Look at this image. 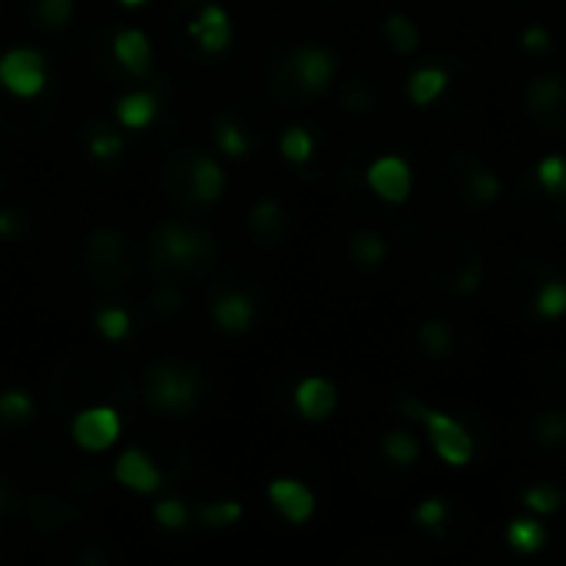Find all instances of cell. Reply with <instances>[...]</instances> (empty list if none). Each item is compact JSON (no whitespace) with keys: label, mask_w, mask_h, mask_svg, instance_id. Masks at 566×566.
Segmentation results:
<instances>
[{"label":"cell","mask_w":566,"mask_h":566,"mask_svg":"<svg viewBox=\"0 0 566 566\" xmlns=\"http://www.w3.org/2000/svg\"><path fill=\"white\" fill-rule=\"evenodd\" d=\"M424 272L434 285L451 295H474L484 282V259L481 249L464 235H441L434 239L424 255Z\"/></svg>","instance_id":"cell-1"},{"label":"cell","mask_w":566,"mask_h":566,"mask_svg":"<svg viewBox=\"0 0 566 566\" xmlns=\"http://www.w3.org/2000/svg\"><path fill=\"white\" fill-rule=\"evenodd\" d=\"M199 391H202V381L199 375L182 365V361H156L149 365L146 371V405L163 415V418H186L199 408Z\"/></svg>","instance_id":"cell-2"},{"label":"cell","mask_w":566,"mask_h":566,"mask_svg":"<svg viewBox=\"0 0 566 566\" xmlns=\"http://www.w3.org/2000/svg\"><path fill=\"white\" fill-rule=\"evenodd\" d=\"M401 411L428 428L431 444H434L438 458H441L448 468H468V464L474 461V451H478L474 434H471L458 418H451V415H444V411H438V408H428V405H421V401H415V398L405 401Z\"/></svg>","instance_id":"cell-3"},{"label":"cell","mask_w":566,"mask_h":566,"mask_svg":"<svg viewBox=\"0 0 566 566\" xmlns=\"http://www.w3.org/2000/svg\"><path fill=\"white\" fill-rule=\"evenodd\" d=\"M212 239L202 229L192 226H179V222H166L153 232V262L163 272L172 269H196L206 259H212Z\"/></svg>","instance_id":"cell-4"},{"label":"cell","mask_w":566,"mask_h":566,"mask_svg":"<svg viewBox=\"0 0 566 566\" xmlns=\"http://www.w3.org/2000/svg\"><path fill=\"white\" fill-rule=\"evenodd\" d=\"M46 60L30 46H10L0 56V86L13 99H36L46 90Z\"/></svg>","instance_id":"cell-5"},{"label":"cell","mask_w":566,"mask_h":566,"mask_svg":"<svg viewBox=\"0 0 566 566\" xmlns=\"http://www.w3.org/2000/svg\"><path fill=\"white\" fill-rule=\"evenodd\" d=\"M70 434L73 444L86 454H103L106 448H113L123 434V418L116 408L109 405H90L83 411L73 415L70 421Z\"/></svg>","instance_id":"cell-6"},{"label":"cell","mask_w":566,"mask_h":566,"mask_svg":"<svg viewBox=\"0 0 566 566\" xmlns=\"http://www.w3.org/2000/svg\"><path fill=\"white\" fill-rule=\"evenodd\" d=\"M285 66H289V76L295 80V86H298L305 96H318V93H325L328 83L335 80L338 60H335L332 50L312 46V43H308V46H298V50L285 60Z\"/></svg>","instance_id":"cell-7"},{"label":"cell","mask_w":566,"mask_h":566,"mask_svg":"<svg viewBox=\"0 0 566 566\" xmlns=\"http://www.w3.org/2000/svg\"><path fill=\"white\" fill-rule=\"evenodd\" d=\"M368 189L381 199V202H391V206H401L408 202L411 196V186H415V172L408 166V159L388 153V156H378L371 166H368Z\"/></svg>","instance_id":"cell-8"},{"label":"cell","mask_w":566,"mask_h":566,"mask_svg":"<svg viewBox=\"0 0 566 566\" xmlns=\"http://www.w3.org/2000/svg\"><path fill=\"white\" fill-rule=\"evenodd\" d=\"M189 36L199 43L202 53L219 56L232 46V20L226 13V7L219 3H206L192 20H189Z\"/></svg>","instance_id":"cell-9"},{"label":"cell","mask_w":566,"mask_h":566,"mask_svg":"<svg viewBox=\"0 0 566 566\" xmlns=\"http://www.w3.org/2000/svg\"><path fill=\"white\" fill-rule=\"evenodd\" d=\"M113 478L119 488L133 491V494H156L159 484H163V471L153 464V458L139 448H129L119 454V461L113 464Z\"/></svg>","instance_id":"cell-10"},{"label":"cell","mask_w":566,"mask_h":566,"mask_svg":"<svg viewBox=\"0 0 566 566\" xmlns=\"http://www.w3.org/2000/svg\"><path fill=\"white\" fill-rule=\"evenodd\" d=\"M269 501L295 527H302L315 517V494H312V488H305L295 478H275L269 484Z\"/></svg>","instance_id":"cell-11"},{"label":"cell","mask_w":566,"mask_h":566,"mask_svg":"<svg viewBox=\"0 0 566 566\" xmlns=\"http://www.w3.org/2000/svg\"><path fill=\"white\" fill-rule=\"evenodd\" d=\"M338 408V388L335 381L322 378V375H312V378H302L295 385V411L312 421V424H322L335 415Z\"/></svg>","instance_id":"cell-12"},{"label":"cell","mask_w":566,"mask_h":566,"mask_svg":"<svg viewBox=\"0 0 566 566\" xmlns=\"http://www.w3.org/2000/svg\"><path fill=\"white\" fill-rule=\"evenodd\" d=\"M186 182H189V192L196 202H219L226 192V169L206 153H189Z\"/></svg>","instance_id":"cell-13"},{"label":"cell","mask_w":566,"mask_h":566,"mask_svg":"<svg viewBox=\"0 0 566 566\" xmlns=\"http://www.w3.org/2000/svg\"><path fill=\"white\" fill-rule=\"evenodd\" d=\"M113 56L133 76H149L153 73V43L139 27H126V30H119L113 36Z\"/></svg>","instance_id":"cell-14"},{"label":"cell","mask_w":566,"mask_h":566,"mask_svg":"<svg viewBox=\"0 0 566 566\" xmlns=\"http://www.w3.org/2000/svg\"><path fill=\"white\" fill-rule=\"evenodd\" d=\"M212 318L226 335H245L255 322V302L245 292H222L212 302Z\"/></svg>","instance_id":"cell-15"},{"label":"cell","mask_w":566,"mask_h":566,"mask_svg":"<svg viewBox=\"0 0 566 566\" xmlns=\"http://www.w3.org/2000/svg\"><path fill=\"white\" fill-rule=\"evenodd\" d=\"M126 259V239L119 229H96L86 239V262L99 272H113Z\"/></svg>","instance_id":"cell-16"},{"label":"cell","mask_w":566,"mask_h":566,"mask_svg":"<svg viewBox=\"0 0 566 566\" xmlns=\"http://www.w3.org/2000/svg\"><path fill=\"white\" fill-rule=\"evenodd\" d=\"M451 90V73L444 66H421L408 76V99L415 106H431Z\"/></svg>","instance_id":"cell-17"},{"label":"cell","mask_w":566,"mask_h":566,"mask_svg":"<svg viewBox=\"0 0 566 566\" xmlns=\"http://www.w3.org/2000/svg\"><path fill=\"white\" fill-rule=\"evenodd\" d=\"M285 209H282V202H275V199H262V202H255L252 206V212H249V229H252V235L262 242V245H272V242H279L282 235H285Z\"/></svg>","instance_id":"cell-18"},{"label":"cell","mask_w":566,"mask_h":566,"mask_svg":"<svg viewBox=\"0 0 566 566\" xmlns=\"http://www.w3.org/2000/svg\"><path fill=\"white\" fill-rule=\"evenodd\" d=\"M156 113H159L156 93L139 90V93H126V96L116 99V119L126 129H146L156 119Z\"/></svg>","instance_id":"cell-19"},{"label":"cell","mask_w":566,"mask_h":566,"mask_svg":"<svg viewBox=\"0 0 566 566\" xmlns=\"http://www.w3.org/2000/svg\"><path fill=\"white\" fill-rule=\"evenodd\" d=\"M566 93V76L560 73H544V76H534L524 90V103L534 116H544L551 113Z\"/></svg>","instance_id":"cell-20"},{"label":"cell","mask_w":566,"mask_h":566,"mask_svg":"<svg viewBox=\"0 0 566 566\" xmlns=\"http://www.w3.org/2000/svg\"><path fill=\"white\" fill-rule=\"evenodd\" d=\"M507 544L517 554H537L547 547V527L534 517H517L507 524Z\"/></svg>","instance_id":"cell-21"},{"label":"cell","mask_w":566,"mask_h":566,"mask_svg":"<svg viewBox=\"0 0 566 566\" xmlns=\"http://www.w3.org/2000/svg\"><path fill=\"white\" fill-rule=\"evenodd\" d=\"M464 186H468V196H471L478 206H491V202H497V199H501V192H504L501 176H497L494 169H488V166H474V169H468Z\"/></svg>","instance_id":"cell-22"},{"label":"cell","mask_w":566,"mask_h":566,"mask_svg":"<svg viewBox=\"0 0 566 566\" xmlns=\"http://www.w3.org/2000/svg\"><path fill=\"white\" fill-rule=\"evenodd\" d=\"M418 345H421V352H424L428 358L441 361V358H448V355H451V348H454V335H451V328H448L444 322L431 318V322H424V325L418 328Z\"/></svg>","instance_id":"cell-23"},{"label":"cell","mask_w":566,"mask_h":566,"mask_svg":"<svg viewBox=\"0 0 566 566\" xmlns=\"http://www.w3.org/2000/svg\"><path fill=\"white\" fill-rule=\"evenodd\" d=\"M385 36H388V43L395 46V53H415L418 43H421L418 23H415L411 17H405V13H391V17L385 20Z\"/></svg>","instance_id":"cell-24"},{"label":"cell","mask_w":566,"mask_h":566,"mask_svg":"<svg viewBox=\"0 0 566 566\" xmlns=\"http://www.w3.org/2000/svg\"><path fill=\"white\" fill-rule=\"evenodd\" d=\"M348 252H352V259H355L358 265L375 269L378 262H385L388 245H385V239H381L378 232H371V229H358V232L352 235V242H348Z\"/></svg>","instance_id":"cell-25"},{"label":"cell","mask_w":566,"mask_h":566,"mask_svg":"<svg viewBox=\"0 0 566 566\" xmlns=\"http://www.w3.org/2000/svg\"><path fill=\"white\" fill-rule=\"evenodd\" d=\"M216 146H219V153H226V156H232V159H239V156H245V153L252 149L245 129H242L232 116H226V113L216 119Z\"/></svg>","instance_id":"cell-26"},{"label":"cell","mask_w":566,"mask_h":566,"mask_svg":"<svg viewBox=\"0 0 566 566\" xmlns=\"http://www.w3.org/2000/svg\"><path fill=\"white\" fill-rule=\"evenodd\" d=\"M279 153L295 163V166H305L312 156H315V136L305 129V126H289L279 139Z\"/></svg>","instance_id":"cell-27"},{"label":"cell","mask_w":566,"mask_h":566,"mask_svg":"<svg viewBox=\"0 0 566 566\" xmlns=\"http://www.w3.org/2000/svg\"><path fill=\"white\" fill-rule=\"evenodd\" d=\"M73 517H76V514H73L66 504H60L56 497H40V501H33V507H30V521L36 524L40 534H50V531L63 527V524L73 521Z\"/></svg>","instance_id":"cell-28"},{"label":"cell","mask_w":566,"mask_h":566,"mask_svg":"<svg viewBox=\"0 0 566 566\" xmlns=\"http://www.w3.org/2000/svg\"><path fill=\"white\" fill-rule=\"evenodd\" d=\"M126 149L123 136L116 129H109L106 123H90V133H86V153L93 159H113Z\"/></svg>","instance_id":"cell-29"},{"label":"cell","mask_w":566,"mask_h":566,"mask_svg":"<svg viewBox=\"0 0 566 566\" xmlns=\"http://www.w3.org/2000/svg\"><path fill=\"white\" fill-rule=\"evenodd\" d=\"M381 451H385V458H388L391 464H398V468H411V464L421 461V448H418L415 434H408V431H391V434H385Z\"/></svg>","instance_id":"cell-30"},{"label":"cell","mask_w":566,"mask_h":566,"mask_svg":"<svg viewBox=\"0 0 566 566\" xmlns=\"http://www.w3.org/2000/svg\"><path fill=\"white\" fill-rule=\"evenodd\" d=\"M93 325H96L99 338H106V342H123V338L129 335V328H133V318H129V312H126V308H119V305H106V308H99V312H96Z\"/></svg>","instance_id":"cell-31"},{"label":"cell","mask_w":566,"mask_h":566,"mask_svg":"<svg viewBox=\"0 0 566 566\" xmlns=\"http://www.w3.org/2000/svg\"><path fill=\"white\" fill-rule=\"evenodd\" d=\"M534 312L541 318H560L566 315V282L560 279H551L537 289L534 295Z\"/></svg>","instance_id":"cell-32"},{"label":"cell","mask_w":566,"mask_h":566,"mask_svg":"<svg viewBox=\"0 0 566 566\" xmlns=\"http://www.w3.org/2000/svg\"><path fill=\"white\" fill-rule=\"evenodd\" d=\"M537 182L544 186L547 196H566V156L551 153L537 163Z\"/></svg>","instance_id":"cell-33"},{"label":"cell","mask_w":566,"mask_h":566,"mask_svg":"<svg viewBox=\"0 0 566 566\" xmlns=\"http://www.w3.org/2000/svg\"><path fill=\"white\" fill-rule=\"evenodd\" d=\"M33 415V398L23 388H7L0 391V421L3 424H23Z\"/></svg>","instance_id":"cell-34"},{"label":"cell","mask_w":566,"mask_h":566,"mask_svg":"<svg viewBox=\"0 0 566 566\" xmlns=\"http://www.w3.org/2000/svg\"><path fill=\"white\" fill-rule=\"evenodd\" d=\"M524 507L534 514H557L564 507V491L557 484H534L524 491Z\"/></svg>","instance_id":"cell-35"},{"label":"cell","mask_w":566,"mask_h":566,"mask_svg":"<svg viewBox=\"0 0 566 566\" xmlns=\"http://www.w3.org/2000/svg\"><path fill=\"white\" fill-rule=\"evenodd\" d=\"M239 521H242V504L239 501H216V504H202L199 507V524L202 527L219 531V527H232Z\"/></svg>","instance_id":"cell-36"},{"label":"cell","mask_w":566,"mask_h":566,"mask_svg":"<svg viewBox=\"0 0 566 566\" xmlns=\"http://www.w3.org/2000/svg\"><path fill=\"white\" fill-rule=\"evenodd\" d=\"M534 438L544 448H560L566 444V415L564 411H544L534 418Z\"/></svg>","instance_id":"cell-37"},{"label":"cell","mask_w":566,"mask_h":566,"mask_svg":"<svg viewBox=\"0 0 566 566\" xmlns=\"http://www.w3.org/2000/svg\"><path fill=\"white\" fill-rule=\"evenodd\" d=\"M33 17H36L40 27L60 30V27H66L70 17H73V0H36Z\"/></svg>","instance_id":"cell-38"},{"label":"cell","mask_w":566,"mask_h":566,"mask_svg":"<svg viewBox=\"0 0 566 566\" xmlns=\"http://www.w3.org/2000/svg\"><path fill=\"white\" fill-rule=\"evenodd\" d=\"M153 521L163 527V531H182L189 524V507L179 501V497H166L153 507Z\"/></svg>","instance_id":"cell-39"},{"label":"cell","mask_w":566,"mask_h":566,"mask_svg":"<svg viewBox=\"0 0 566 566\" xmlns=\"http://www.w3.org/2000/svg\"><path fill=\"white\" fill-rule=\"evenodd\" d=\"M415 524L424 527V531H441L448 524V504L441 497H428L415 507Z\"/></svg>","instance_id":"cell-40"},{"label":"cell","mask_w":566,"mask_h":566,"mask_svg":"<svg viewBox=\"0 0 566 566\" xmlns=\"http://www.w3.org/2000/svg\"><path fill=\"white\" fill-rule=\"evenodd\" d=\"M534 119L541 123V129H544L547 136H554V139H566V93H564V99H560L551 113L534 116Z\"/></svg>","instance_id":"cell-41"},{"label":"cell","mask_w":566,"mask_h":566,"mask_svg":"<svg viewBox=\"0 0 566 566\" xmlns=\"http://www.w3.org/2000/svg\"><path fill=\"white\" fill-rule=\"evenodd\" d=\"M521 43H524V50H531V53H544V50H551V30H547L544 23H531V27L524 30V36H521Z\"/></svg>","instance_id":"cell-42"},{"label":"cell","mask_w":566,"mask_h":566,"mask_svg":"<svg viewBox=\"0 0 566 566\" xmlns=\"http://www.w3.org/2000/svg\"><path fill=\"white\" fill-rule=\"evenodd\" d=\"M342 103H345L348 109H355V113H368V109L375 106V103H371V93H368V86H361V83H352V86L345 90Z\"/></svg>","instance_id":"cell-43"},{"label":"cell","mask_w":566,"mask_h":566,"mask_svg":"<svg viewBox=\"0 0 566 566\" xmlns=\"http://www.w3.org/2000/svg\"><path fill=\"white\" fill-rule=\"evenodd\" d=\"M149 302H153V312H159V315H172L182 308V295L176 289H159V292H153Z\"/></svg>","instance_id":"cell-44"},{"label":"cell","mask_w":566,"mask_h":566,"mask_svg":"<svg viewBox=\"0 0 566 566\" xmlns=\"http://www.w3.org/2000/svg\"><path fill=\"white\" fill-rule=\"evenodd\" d=\"M23 232V216L13 209H0V239H13Z\"/></svg>","instance_id":"cell-45"},{"label":"cell","mask_w":566,"mask_h":566,"mask_svg":"<svg viewBox=\"0 0 566 566\" xmlns=\"http://www.w3.org/2000/svg\"><path fill=\"white\" fill-rule=\"evenodd\" d=\"M119 3H123V7H133V10H136V7H146L149 0H119Z\"/></svg>","instance_id":"cell-46"},{"label":"cell","mask_w":566,"mask_h":566,"mask_svg":"<svg viewBox=\"0 0 566 566\" xmlns=\"http://www.w3.org/2000/svg\"><path fill=\"white\" fill-rule=\"evenodd\" d=\"M0 507H3V481H0Z\"/></svg>","instance_id":"cell-47"}]
</instances>
